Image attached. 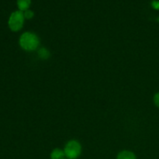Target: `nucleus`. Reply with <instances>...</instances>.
<instances>
[{"label": "nucleus", "instance_id": "1", "mask_svg": "<svg viewBox=\"0 0 159 159\" xmlns=\"http://www.w3.org/2000/svg\"><path fill=\"white\" fill-rule=\"evenodd\" d=\"M19 43L22 49L26 51H34L38 48L40 40L35 34L31 32H25L20 36Z\"/></svg>", "mask_w": 159, "mask_h": 159}, {"label": "nucleus", "instance_id": "2", "mask_svg": "<svg viewBox=\"0 0 159 159\" xmlns=\"http://www.w3.org/2000/svg\"><path fill=\"white\" fill-rule=\"evenodd\" d=\"M25 17L23 12L18 10L12 12L8 20V25L9 29L13 32H17L23 28Z\"/></svg>", "mask_w": 159, "mask_h": 159}, {"label": "nucleus", "instance_id": "3", "mask_svg": "<svg viewBox=\"0 0 159 159\" xmlns=\"http://www.w3.org/2000/svg\"><path fill=\"white\" fill-rule=\"evenodd\" d=\"M64 152L68 159H76L81 155L82 145L76 140H71L65 144Z\"/></svg>", "mask_w": 159, "mask_h": 159}, {"label": "nucleus", "instance_id": "4", "mask_svg": "<svg viewBox=\"0 0 159 159\" xmlns=\"http://www.w3.org/2000/svg\"><path fill=\"white\" fill-rule=\"evenodd\" d=\"M116 159H137L134 153L130 151H122L117 155Z\"/></svg>", "mask_w": 159, "mask_h": 159}, {"label": "nucleus", "instance_id": "5", "mask_svg": "<svg viewBox=\"0 0 159 159\" xmlns=\"http://www.w3.org/2000/svg\"><path fill=\"white\" fill-rule=\"evenodd\" d=\"M65 154L64 150L55 148L51 153V159H65Z\"/></svg>", "mask_w": 159, "mask_h": 159}, {"label": "nucleus", "instance_id": "6", "mask_svg": "<svg viewBox=\"0 0 159 159\" xmlns=\"http://www.w3.org/2000/svg\"><path fill=\"white\" fill-rule=\"evenodd\" d=\"M31 0H17V6L19 9L22 12L27 10L30 6Z\"/></svg>", "mask_w": 159, "mask_h": 159}, {"label": "nucleus", "instance_id": "7", "mask_svg": "<svg viewBox=\"0 0 159 159\" xmlns=\"http://www.w3.org/2000/svg\"><path fill=\"white\" fill-rule=\"evenodd\" d=\"M37 54L40 58L43 59V60H46L50 57V52L47 48H42L37 51Z\"/></svg>", "mask_w": 159, "mask_h": 159}, {"label": "nucleus", "instance_id": "8", "mask_svg": "<svg viewBox=\"0 0 159 159\" xmlns=\"http://www.w3.org/2000/svg\"><path fill=\"white\" fill-rule=\"evenodd\" d=\"M23 15H24L25 19L30 20V19H32L33 17H34V12H33V11L30 10V9H27V10H26L23 12Z\"/></svg>", "mask_w": 159, "mask_h": 159}, {"label": "nucleus", "instance_id": "9", "mask_svg": "<svg viewBox=\"0 0 159 159\" xmlns=\"http://www.w3.org/2000/svg\"><path fill=\"white\" fill-rule=\"evenodd\" d=\"M152 6L156 10H159V1L158 0H153L152 2Z\"/></svg>", "mask_w": 159, "mask_h": 159}, {"label": "nucleus", "instance_id": "10", "mask_svg": "<svg viewBox=\"0 0 159 159\" xmlns=\"http://www.w3.org/2000/svg\"><path fill=\"white\" fill-rule=\"evenodd\" d=\"M154 102L157 107H159V93H157L154 96Z\"/></svg>", "mask_w": 159, "mask_h": 159}, {"label": "nucleus", "instance_id": "11", "mask_svg": "<svg viewBox=\"0 0 159 159\" xmlns=\"http://www.w3.org/2000/svg\"><path fill=\"white\" fill-rule=\"evenodd\" d=\"M158 20H159V19H158Z\"/></svg>", "mask_w": 159, "mask_h": 159}]
</instances>
